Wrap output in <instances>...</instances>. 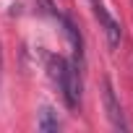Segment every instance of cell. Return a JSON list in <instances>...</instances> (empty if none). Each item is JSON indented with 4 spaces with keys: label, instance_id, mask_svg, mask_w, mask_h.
I'll list each match as a JSON object with an SVG mask.
<instances>
[{
    "label": "cell",
    "instance_id": "6da1fadb",
    "mask_svg": "<svg viewBox=\"0 0 133 133\" xmlns=\"http://www.w3.org/2000/svg\"><path fill=\"white\" fill-rule=\"evenodd\" d=\"M47 73L52 78V84L60 89L65 104L71 110L78 107L81 102V68L73 60H65L60 55H50L47 57Z\"/></svg>",
    "mask_w": 133,
    "mask_h": 133
},
{
    "label": "cell",
    "instance_id": "7a4b0ae2",
    "mask_svg": "<svg viewBox=\"0 0 133 133\" xmlns=\"http://www.w3.org/2000/svg\"><path fill=\"white\" fill-rule=\"evenodd\" d=\"M91 5H94V16H97V21H99V26H102L104 37H107V44L110 47H117L120 39H123V26L110 16V11L102 5V0H97V3H91Z\"/></svg>",
    "mask_w": 133,
    "mask_h": 133
},
{
    "label": "cell",
    "instance_id": "3957f363",
    "mask_svg": "<svg viewBox=\"0 0 133 133\" xmlns=\"http://www.w3.org/2000/svg\"><path fill=\"white\" fill-rule=\"evenodd\" d=\"M104 110H107L110 123H112L117 130H128V120H125V115H123L120 102L115 99V89H112L110 81H104Z\"/></svg>",
    "mask_w": 133,
    "mask_h": 133
},
{
    "label": "cell",
    "instance_id": "277c9868",
    "mask_svg": "<svg viewBox=\"0 0 133 133\" xmlns=\"http://www.w3.org/2000/svg\"><path fill=\"white\" fill-rule=\"evenodd\" d=\"M37 128H39L42 133H52V130H57V128H60V120H57V112H55L52 107H42Z\"/></svg>",
    "mask_w": 133,
    "mask_h": 133
},
{
    "label": "cell",
    "instance_id": "5b68a950",
    "mask_svg": "<svg viewBox=\"0 0 133 133\" xmlns=\"http://www.w3.org/2000/svg\"><path fill=\"white\" fill-rule=\"evenodd\" d=\"M37 3H39L42 13H47V16H55V18H57V13H60V11H55V5H52V0H37Z\"/></svg>",
    "mask_w": 133,
    "mask_h": 133
},
{
    "label": "cell",
    "instance_id": "8992f818",
    "mask_svg": "<svg viewBox=\"0 0 133 133\" xmlns=\"http://www.w3.org/2000/svg\"><path fill=\"white\" fill-rule=\"evenodd\" d=\"M0 68H3V52H0Z\"/></svg>",
    "mask_w": 133,
    "mask_h": 133
},
{
    "label": "cell",
    "instance_id": "52a82bcc",
    "mask_svg": "<svg viewBox=\"0 0 133 133\" xmlns=\"http://www.w3.org/2000/svg\"><path fill=\"white\" fill-rule=\"evenodd\" d=\"M91 3H97V0H91Z\"/></svg>",
    "mask_w": 133,
    "mask_h": 133
}]
</instances>
